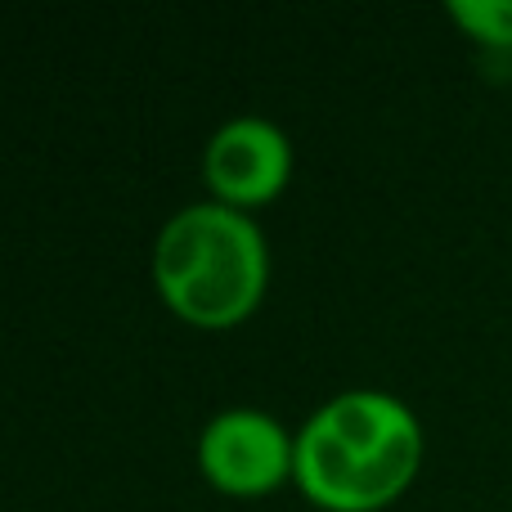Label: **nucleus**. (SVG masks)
Listing matches in <instances>:
<instances>
[{"instance_id": "f03ea898", "label": "nucleus", "mask_w": 512, "mask_h": 512, "mask_svg": "<svg viewBox=\"0 0 512 512\" xmlns=\"http://www.w3.org/2000/svg\"><path fill=\"white\" fill-rule=\"evenodd\" d=\"M153 288L189 328L225 333L256 315L270 288V243L248 212L225 203H189L167 216L153 239Z\"/></svg>"}, {"instance_id": "39448f33", "label": "nucleus", "mask_w": 512, "mask_h": 512, "mask_svg": "<svg viewBox=\"0 0 512 512\" xmlns=\"http://www.w3.org/2000/svg\"><path fill=\"white\" fill-rule=\"evenodd\" d=\"M445 14L472 45L512 54V0H450Z\"/></svg>"}, {"instance_id": "7ed1b4c3", "label": "nucleus", "mask_w": 512, "mask_h": 512, "mask_svg": "<svg viewBox=\"0 0 512 512\" xmlns=\"http://www.w3.org/2000/svg\"><path fill=\"white\" fill-rule=\"evenodd\" d=\"M194 454L207 486L234 499H261L297 472V432L270 409L230 405L203 423Z\"/></svg>"}, {"instance_id": "f257e3e1", "label": "nucleus", "mask_w": 512, "mask_h": 512, "mask_svg": "<svg viewBox=\"0 0 512 512\" xmlns=\"http://www.w3.org/2000/svg\"><path fill=\"white\" fill-rule=\"evenodd\" d=\"M427 432L400 396L351 387L297 427V490L324 512H382L423 472Z\"/></svg>"}, {"instance_id": "20e7f679", "label": "nucleus", "mask_w": 512, "mask_h": 512, "mask_svg": "<svg viewBox=\"0 0 512 512\" xmlns=\"http://www.w3.org/2000/svg\"><path fill=\"white\" fill-rule=\"evenodd\" d=\"M292 180V140L274 117L239 113L212 131L203 144V185L212 203L234 212L265 207L288 189Z\"/></svg>"}]
</instances>
